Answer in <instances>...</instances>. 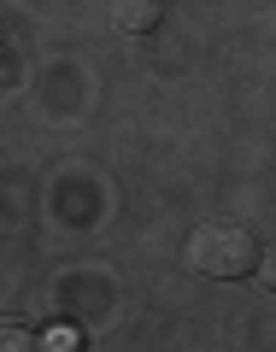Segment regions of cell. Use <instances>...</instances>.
Wrapping results in <instances>:
<instances>
[{
	"label": "cell",
	"mask_w": 276,
	"mask_h": 352,
	"mask_svg": "<svg viewBox=\"0 0 276 352\" xmlns=\"http://www.w3.org/2000/svg\"><path fill=\"white\" fill-rule=\"evenodd\" d=\"M189 264L200 276H217V282L247 276V270H259V241L241 223H206V229H194V241H189Z\"/></svg>",
	"instance_id": "6da1fadb"
},
{
	"label": "cell",
	"mask_w": 276,
	"mask_h": 352,
	"mask_svg": "<svg viewBox=\"0 0 276 352\" xmlns=\"http://www.w3.org/2000/svg\"><path fill=\"white\" fill-rule=\"evenodd\" d=\"M112 24L124 30V36H147V30H159V0H118Z\"/></svg>",
	"instance_id": "7a4b0ae2"
},
{
	"label": "cell",
	"mask_w": 276,
	"mask_h": 352,
	"mask_svg": "<svg viewBox=\"0 0 276 352\" xmlns=\"http://www.w3.org/2000/svg\"><path fill=\"white\" fill-rule=\"evenodd\" d=\"M6 346L24 352V346H36V335H30V329H18V323H6Z\"/></svg>",
	"instance_id": "3957f363"
},
{
	"label": "cell",
	"mask_w": 276,
	"mask_h": 352,
	"mask_svg": "<svg viewBox=\"0 0 276 352\" xmlns=\"http://www.w3.org/2000/svg\"><path fill=\"white\" fill-rule=\"evenodd\" d=\"M259 276H264V288H276V247H270V258H259Z\"/></svg>",
	"instance_id": "277c9868"
}]
</instances>
